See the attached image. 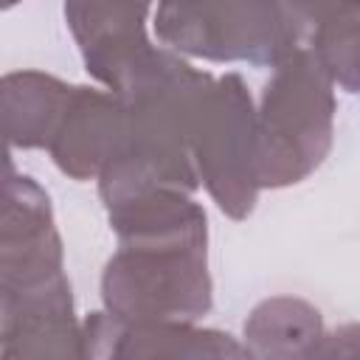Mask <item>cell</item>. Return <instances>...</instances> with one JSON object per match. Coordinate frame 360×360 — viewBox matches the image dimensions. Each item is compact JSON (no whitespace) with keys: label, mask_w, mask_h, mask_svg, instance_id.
Masks as SVG:
<instances>
[{"label":"cell","mask_w":360,"mask_h":360,"mask_svg":"<svg viewBox=\"0 0 360 360\" xmlns=\"http://www.w3.org/2000/svg\"><path fill=\"white\" fill-rule=\"evenodd\" d=\"M118 250L101 273L104 309L118 321H200L211 312L208 217L183 188L160 186L107 208Z\"/></svg>","instance_id":"obj_1"},{"label":"cell","mask_w":360,"mask_h":360,"mask_svg":"<svg viewBox=\"0 0 360 360\" xmlns=\"http://www.w3.org/2000/svg\"><path fill=\"white\" fill-rule=\"evenodd\" d=\"M335 84L307 45L273 65L256 107L262 188H287L321 169L335 141Z\"/></svg>","instance_id":"obj_2"},{"label":"cell","mask_w":360,"mask_h":360,"mask_svg":"<svg viewBox=\"0 0 360 360\" xmlns=\"http://www.w3.org/2000/svg\"><path fill=\"white\" fill-rule=\"evenodd\" d=\"M163 48L205 62L273 68L301 45L304 28L281 0H146Z\"/></svg>","instance_id":"obj_3"},{"label":"cell","mask_w":360,"mask_h":360,"mask_svg":"<svg viewBox=\"0 0 360 360\" xmlns=\"http://www.w3.org/2000/svg\"><path fill=\"white\" fill-rule=\"evenodd\" d=\"M200 186L231 219H248L259 200L256 107L239 73L211 79L197 101L188 135Z\"/></svg>","instance_id":"obj_4"},{"label":"cell","mask_w":360,"mask_h":360,"mask_svg":"<svg viewBox=\"0 0 360 360\" xmlns=\"http://www.w3.org/2000/svg\"><path fill=\"white\" fill-rule=\"evenodd\" d=\"M65 278V250L48 191L28 174L0 180V287L14 298Z\"/></svg>","instance_id":"obj_5"},{"label":"cell","mask_w":360,"mask_h":360,"mask_svg":"<svg viewBox=\"0 0 360 360\" xmlns=\"http://www.w3.org/2000/svg\"><path fill=\"white\" fill-rule=\"evenodd\" d=\"M146 0H65L82 62L110 93L127 90L160 53L146 34Z\"/></svg>","instance_id":"obj_6"},{"label":"cell","mask_w":360,"mask_h":360,"mask_svg":"<svg viewBox=\"0 0 360 360\" xmlns=\"http://www.w3.org/2000/svg\"><path fill=\"white\" fill-rule=\"evenodd\" d=\"M84 357H248L245 346L219 329L194 326V321H118L107 309L82 321Z\"/></svg>","instance_id":"obj_7"},{"label":"cell","mask_w":360,"mask_h":360,"mask_svg":"<svg viewBox=\"0 0 360 360\" xmlns=\"http://www.w3.org/2000/svg\"><path fill=\"white\" fill-rule=\"evenodd\" d=\"M127 138L124 101L110 90L76 84L68 110L48 143L51 160L70 180H96Z\"/></svg>","instance_id":"obj_8"},{"label":"cell","mask_w":360,"mask_h":360,"mask_svg":"<svg viewBox=\"0 0 360 360\" xmlns=\"http://www.w3.org/2000/svg\"><path fill=\"white\" fill-rule=\"evenodd\" d=\"M76 84L45 70L0 76V135L20 149H48Z\"/></svg>","instance_id":"obj_9"},{"label":"cell","mask_w":360,"mask_h":360,"mask_svg":"<svg viewBox=\"0 0 360 360\" xmlns=\"http://www.w3.org/2000/svg\"><path fill=\"white\" fill-rule=\"evenodd\" d=\"M248 357L292 360L323 354L326 329L318 307L295 295H273L256 304L242 326Z\"/></svg>","instance_id":"obj_10"},{"label":"cell","mask_w":360,"mask_h":360,"mask_svg":"<svg viewBox=\"0 0 360 360\" xmlns=\"http://www.w3.org/2000/svg\"><path fill=\"white\" fill-rule=\"evenodd\" d=\"M357 6L343 8L326 22L312 28V56L326 70L335 87L357 93L360 87V31H357Z\"/></svg>","instance_id":"obj_11"},{"label":"cell","mask_w":360,"mask_h":360,"mask_svg":"<svg viewBox=\"0 0 360 360\" xmlns=\"http://www.w3.org/2000/svg\"><path fill=\"white\" fill-rule=\"evenodd\" d=\"M287 6V11L295 17V22L301 28H315L321 22H326L329 17L340 14L349 6H357V0H281Z\"/></svg>","instance_id":"obj_12"},{"label":"cell","mask_w":360,"mask_h":360,"mask_svg":"<svg viewBox=\"0 0 360 360\" xmlns=\"http://www.w3.org/2000/svg\"><path fill=\"white\" fill-rule=\"evenodd\" d=\"M14 174V160H11V143L0 135V180Z\"/></svg>","instance_id":"obj_13"},{"label":"cell","mask_w":360,"mask_h":360,"mask_svg":"<svg viewBox=\"0 0 360 360\" xmlns=\"http://www.w3.org/2000/svg\"><path fill=\"white\" fill-rule=\"evenodd\" d=\"M20 0H0V11H6V8H11V6H17Z\"/></svg>","instance_id":"obj_14"}]
</instances>
